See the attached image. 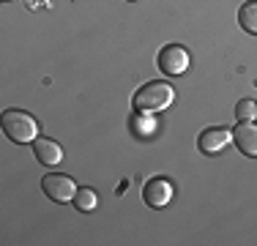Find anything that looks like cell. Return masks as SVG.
Segmentation results:
<instances>
[{"label": "cell", "mask_w": 257, "mask_h": 246, "mask_svg": "<svg viewBox=\"0 0 257 246\" xmlns=\"http://www.w3.org/2000/svg\"><path fill=\"white\" fill-rule=\"evenodd\" d=\"M232 143L243 153V156H257V123L252 120H241L232 129Z\"/></svg>", "instance_id": "7"}, {"label": "cell", "mask_w": 257, "mask_h": 246, "mask_svg": "<svg viewBox=\"0 0 257 246\" xmlns=\"http://www.w3.org/2000/svg\"><path fill=\"white\" fill-rule=\"evenodd\" d=\"M230 143H232V129H227V126H211V129H205V132H200V137H197V148L205 156L219 153Z\"/></svg>", "instance_id": "5"}, {"label": "cell", "mask_w": 257, "mask_h": 246, "mask_svg": "<svg viewBox=\"0 0 257 246\" xmlns=\"http://www.w3.org/2000/svg\"><path fill=\"white\" fill-rule=\"evenodd\" d=\"M173 101H175V88L170 82H145L132 96V109L143 115H156L162 109H167Z\"/></svg>", "instance_id": "1"}, {"label": "cell", "mask_w": 257, "mask_h": 246, "mask_svg": "<svg viewBox=\"0 0 257 246\" xmlns=\"http://www.w3.org/2000/svg\"><path fill=\"white\" fill-rule=\"evenodd\" d=\"M71 202L77 205V211H93L96 202H99V197H96L93 189L82 186V189H77V194H74V200H71Z\"/></svg>", "instance_id": "10"}, {"label": "cell", "mask_w": 257, "mask_h": 246, "mask_svg": "<svg viewBox=\"0 0 257 246\" xmlns=\"http://www.w3.org/2000/svg\"><path fill=\"white\" fill-rule=\"evenodd\" d=\"M235 115L241 120H257V101H252V98H241V101L235 104Z\"/></svg>", "instance_id": "12"}, {"label": "cell", "mask_w": 257, "mask_h": 246, "mask_svg": "<svg viewBox=\"0 0 257 246\" xmlns=\"http://www.w3.org/2000/svg\"><path fill=\"white\" fill-rule=\"evenodd\" d=\"M238 25H241L246 33L257 36V0H246V3L238 9Z\"/></svg>", "instance_id": "9"}, {"label": "cell", "mask_w": 257, "mask_h": 246, "mask_svg": "<svg viewBox=\"0 0 257 246\" xmlns=\"http://www.w3.org/2000/svg\"><path fill=\"white\" fill-rule=\"evenodd\" d=\"M159 69L167 77H178L189 69V52L181 44H167L159 52Z\"/></svg>", "instance_id": "4"}, {"label": "cell", "mask_w": 257, "mask_h": 246, "mask_svg": "<svg viewBox=\"0 0 257 246\" xmlns=\"http://www.w3.org/2000/svg\"><path fill=\"white\" fill-rule=\"evenodd\" d=\"M33 153L41 164H47V167H55V164H60V159H63V148L50 137H36L33 140Z\"/></svg>", "instance_id": "8"}, {"label": "cell", "mask_w": 257, "mask_h": 246, "mask_svg": "<svg viewBox=\"0 0 257 246\" xmlns=\"http://www.w3.org/2000/svg\"><path fill=\"white\" fill-rule=\"evenodd\" d=\"M132 126H134V132H137L140 137H148V134H154L156 123L151 120L148 115H143V112H134V118H132Z\"/></svg>", "instance_id": "11"}, {"label": "cell", "mask_w": 257, "mask_h": 246, "mask_svg": "<svg viewBox=\"0 0 257 246\" xmlns=\"http://www.w3.org/2000/svg\"><path fill=\"white\" fill-rule=\"evenodd\" d=\"M41 192L55 202H69V200H74V194H77V183L71 181L69 175L47 172V175L41 178Z\"/></svg>", "instance_id": "3"}, {"label": "cell", "mask_w": 257, "mask_h": 246, "mask_svg": "<svg viewBox=\"0 0 257 246\" xmlns=\"http://www.w3.org/2000/svg\"><path fill=\"white\" fill-rule=\"evenodd\" d=\"M3 132L11 143H33L39 137V123L25 109H6L3 112Z\"/></svg>", "instance_id": "2"}, {"label": "cell", "mask_w": 257, "mask_h": 246, "mask_svg": "<svg viewBox=\"0 0 257 246\" xmlns=\"http://www.w3.org/2000/svg\"><path fill=\"white\" fill-rule=\"evenodd\" d=\"M173 183L167 178H151L143 186V200L148 202L151 208H164L170 200H173Z\"/></svg>", "instance_id": "6"}]
</instances>
